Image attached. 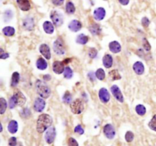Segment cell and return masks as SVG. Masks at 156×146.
Masks as SVG:
<instances>
[{"instance_id": "6da1fadb", "label": "cell", "mask_w": 156, "mask_h": 146, "mask_svg": "<svg viewBox=\"0 0 156 146\" xmlns=\"http://www.w3.org/2000/svg\"><path fill=\"white\" fill-rule=\"evenodd\" d=\"M53 123V119L50 115L46 114L39 116L37 121V131L39 133L46 132L47 129L51 126Z\"/></svg>"}, {"instance_id": "7a4b0ae2", "label": "cell", "mask_w": 156, "mask_h": 146, "mask_svg": "<svg viewBox=\"0 0 156 146\" xmlns=\"http://www.w3.org/2000/svg\"><path fill=\"white\" fill-rule=\"evenodd\" d=\"M26 103V97L20 91H18L15 92L12 97L9 99V108L12 109L16 106H23Z\"/></svg>"}, {"instance_id": "3957f363", "label": "cell", "mask_w": 156, "mask_h": 146, "mask_svg": "<svg viewBox=\"0 0 156 146\" xmlns=\"http://www.w3.org/2000/svg\"><path fill=\"white\" fill-rule=\"evenodd\" d=\"M35 87L37 93L42 98L46 99L50 97L51 94V90L44 82L37 79L35 82Z\"/></svg>"}, {"instance_id": "277c9868", "label": "cell", "mask_w": 156, "mask_h": 146, "mask_svg": "<svg viewBox=\"0 0 156 146\" xmlns=\"http://www.w3.org/2000/svg\"><path fill=\"white\" fill-rule=\"evenodd\" d=\"M53 49L54 53H56L57 55H63L66 53V46L61 37H59L54 41L53 44Z\"/></svg>"}, {"instance_id": "5b68a950", "label": "cell", "mask_w": 156, "mask_h": 146, "mask_svg": "<svg viewBox=\"0 0 156 146\" xmlns=\"http://www.w3.org/2000/svg\"><path fill=\"white\" fill-rule=\"evenodd\" d=\"M71 110L75 114H80L84 110V104L81 99H75L70 105Z\"/></svg>"}, {"instance_id": "8992f818", "label": "cell", "mask_w": 156, "mask_h": 146, "mask_svg": "<svg viewBox=\"0 0 156 146\" xmlns=\"http://www.w3.org/2000/svg\"><path fill=\"white\" fill-rule=\"evenodd\" d=\"M56 135H57V132H56V129L54 126H50L47 129L45 132L44 138L45 141H47V144H52L54 141H55Z\"/></svg>"}, {"instance_id": "52a82bcc", "label": "cell", "mask_w": 156, "mask_h": 146, "mask_svg": "<svg viewBox=\"0 0 156 146\" xmlns=\"http://www.w3.org/2000/svg\"><path fill=\"white\" fill-rule=\"evenodd\" d=\"M50 19L55 26L60 27L63 24V15L58 11H53L50 14Z\"/></svg>"}, {"instance_id": "ba28073f", "label": "cell", "mask_w": 156, "mask_h": 146, "mask_svg": "<svg viewBox=\"0 0 156 146\" xmlns=\"http://www.w3.org/2000/svg\"><path fill=\"white\" fill-rule=\"evenodd\" d=\"M103 133L108 139H113L116 135V132L111 124H106L103 128Z\"/></svg>"}, {"instance_id": "9c48e42d", "label": "cell", "mask_w": 156, "mask_h": 146, "mask_svg": "<svg viewBox=\"0 0 156 146\" xmlns=\"http://www.w3.org/2000/svg\"><path fill=\"white\" fill-rule=\"evenodd\" d=\"M46 103L42 97H37L34 102V110L37 112H42L44 110Z\"/></svg>"}, {"instance_id": "30bf717a", "label": "cell", "mask_w": 156, "mask_h": 146, "mask_svg": "<svg viewBox=\"0 0 156 146\" xmlns=\"http://www.w3.org/2000/svg\"><path fill=\"white\" fill-rule=\"evenodd\" d=\"M110 91H111L112 94L113 95V97L116 99L119 102L123 103V96L122 92H121L120 89L119 88V87L117 85H113L110 88Z\"/></svg>"}, {"instance_id": "8fae6325", "label": "cell", "mask_w": 156, "mask_h": 146, "mask_svg": "<svg viewBox=\"0 0 156 146\" xmlns=\"http://www.w3.org/2000/svg\"><path fill=\"white\" fill-rule=\"evenodd\" d=\"M39 50L40 53H41V55L47 59H50L51 58V53H50V49L49 46L47 45L46 43H43L40 46L39 48Z\"/></svg>"}, {"instance_id": "7c38bea8", "label": "cell", "mask_w": 156, "mask_h": 146, "mask_svg": "<svg viewBox=\"0 0 156 146\" xmlns=\"http://www.w3.org/2000/svg\"><path fill=\"white\" fill-rule=\"evenodd\" d=\"M99 98L102 103H107L110 99V93L106 88H102L99 91Z\"/></svg>"}, {"instance_id": "4fadbf2b", "label": "cell", "mask_w": 156, "mask_h": 146, "mask_svg": "<svg viewBox=\"0 0 156 146\" xmlns=\"http://www.w3.org/2000/svg\"><path fill=\"white\" fill-rule=\"evenodd\" d=\"M53 70L57 74H61L65 71L64 63L60 61H55L53 63Z\"/></svg>"}, {"instance_id": "5bb4252c", "label": "cell", "mask_w": 156, "mask_h": 146, "mask_svg": "<svg viewBox=\"0 0 156 146\" xmlns=\"http://www.w3.org/2000/svg\"><path fill=\"white\" fill-rule=\"evenodd\" d=\"M106 15V11L104 8L100 7L96 8L94 12V18L97 21H101L104 19Z\"/></svg>"}, {"instance_id": "9a60e30c", "label": "cell", "mask_w": 156, "mask_h": 146, "mask_svg": "<svg viewBox=\"0 0 156 146\" xmlns=\"http://www.w3.org/2000/svg\"><path fill=\"white\" fill-rule=\"evenodd\" d=\"M23 27L28 31H32L34 28V22L33 18L27 17L23 20Z\"/></svg>"}, {"instance_id": "2e32d148", "label": "cell", "mask_w": 156, "mask_h": 146, "mask_svg": "<svg viewBox=\"0 0 156 146\" xmlns=\"http://www.w3.org/2000/svg\"><path fill=\"white\" fill-rule=\"evenodd\" d=\"M19 8L22 11L27 12L31 8V3L29 0H16Z\"/></svg>"}, {"instance_id": "e0dca14e", "label": "cell", "mask_w": 156, "mask_h": 146, "mask_svg": "<svg viewBox=\"0 0 156 146\" xmlns=\"http://www.w3.org/2000/svg\"><path fill=\"white\" fill-rule=\"evenodd\" d=\"M133 70L136 72V75H139L141 76L144 73V71H145V67H144V65L142 62H136L133 65Z\"/></svg>"}, {"instance_id": "ac0fdd59", "label": "cell", "mask_w": 156, "mask_h": 146, "mask_svg": "<svg viewBox=\"0 0 156 146\" xmlns=\"http://www.w3.org/2000/svg\"><path fill=\"white\" fill-rule=\"evenodd\" d=\"M69 28L73 32H78L81 28V24L78 20H72L69 24Z\"/></svg>"}, {"instance_id": "d6986e66", "label": "cell", "mask_w": 156, "mask_h": 146, "mask_svg": "<svg viewBox=\"0 0 156 146\" xmlns=\"http://www.w3.org/2000/svg\"><path fill=\"white\" fill-rule=\"evenodd\" d=\"M109 49L113 53H118L121 51V45L117 41H112L109 43Z\"/></svg>"}, {"instance_id": "ffe728a7", "label": "cell", "mask_w": 156, "mask_h": 146, "mask_svg": "<svg viewBox=\"0 0 156 146\" xmlns=\"http://www.w3.org/2000/svg\"><path fill=\"white\" fill-rule=\"evenodd\" d=\"M19 129V124L16 120H11L8 125V131L11 134H15Z\"/></svg>"}, {"instance_id": "44dd1931", "label": "cell", "mask_w": 156, "mask_h": 146, "mask_svg": "<svg viewBox=\"0 0 156 146\" xmlns=\"http://www.w3.org/2000/svg\"><path fill=\"white\" fill-rule=\"evenodd\" d=\"M103 65L104 66V67L110 68L113 65V58H112V56H110V54H106L104 57H103Z\"/></svg>"}, {"instance_id": "7402d4cb", "label": "cell", "mask_w": 156, "mask_h": 146, "mask_svg": "<svg viewBox=\"0 0 156 146\" xmlns=\"http://www.w3.org/2000/svg\"><path fill=\"white\" fill-rule=\"evenodd\" d=\"M43 30L48 34H52L54 31V26L50 22H45L43 25Z\"/></svg>"}, {"instance_id": "603a6c76", "label": "cell", "mask_w": 156, "mask_h": 146, "mask_svg": "<svg viewBox=\"0 0 156 146\" xmlns=\"http://www.w3.org/2000/svg\"><path fill=\"white\" fill-rule=\"evenodd\" d=\"M89 31L93 35H99L101 32V28L99 25L98 24H92L89 27Z\"/></svg>"}, {"instance_id": "cb8c5ba5", "label": "cell", "mask_w": 156, "mask_h": 146, "mask_svg": "<svg viewBox=\"0 0 156 146\" xmlns=\"http://www.w3.org/2000/svg\"><path fill=\"white\" fill-rule=\"evenodd\" d=\"M37 69L40 70H45L47 68V63L43 58H39L36 63Z\"/></svg>"}, {"instance_id": "d4e9b609", "label": "cell", "mask_w": 156, "mask_h": 146, "mask_svg": "<svg viewBox=\"0 0 156 146\" xmlns=\"http://www.w3.org/2000/svg\"><path fill=\"white\" fill-rule=\"evenodd\" d=\"M19 80H20V75L19 72H15L12 76L11 79V86L12 87H16L19 84Z\"/></svg>"}, {"instance_id": "484cf974", "label": "cell", "mask_w": 156, "mask_h": 146, "mask_svg": "<svg viewBox=\"0 0 156 146\" xmlns=\"http://www.w3.org/2000/svg\"><path fill=\"white\" fill-rule=\"evenodd\" d=\"M88 37L83 34H79L76 38V43L78 44L85 45L88 43Z\"/></svg>"}, {"instance_id": "4316f807", "label": "cell", "mask_w": 156, "mask_h": 146, "mask_svg": "<svg viewBox=\"0 0 156 146\" xmlns=\"http://www.w3.org/2000/svg\"><path fill=\"white\" fill-rule=\"evenodd\" d=\"M2 32L7 37H12L16 33V30L12 27H5V28L2 29Z\"/></svg>"}, {"instance_id": "83f0119b", "label": "cell", "mask_w": 156, "mask_h": 146, "mask_svg": "<svg viewBox=\"0 0 156 146\" xmlns=\"http://www.w3.org/2000/svg\"><path fill=\"white\" fill-rule=\"evenodd\" d=\"M109 76L111 78V79L113 81H116V80H120L121 79V76L120 75L119 72L116 69H113V70L110 71L109 72Z\"/></svg>"}, {"instance_id": "f1b7e54d", "label": "cell", "mask_w": 156, "mask_h": 146, "mask_svg": "<svg viewBox=\"0 0 156 146\" xmlns=\"http://www.w3.org/2000/svg\"><path fill=\"white\" fill-rule=\"evenodd\" d=\"M66 11L68 14L72 15L75 12V7L72 2H67L66 5Z\"/></svg>"}, {"instance_id": "f546056e", "label": "cell", "mask_w": 156, "mask_h": 146, "mask_svg": "<svg viewBox=\"0 0 156 146\" xmlns=\"http://www.w3.org/2000/svg\"><path fill=\"white\" fill-rule=\"evenodd\" d=\"M95 77L101 81L104 80L105 79V72L104 71V69H101V68L98 69L95 72Z\"/></svg>"}, {"instance_id": "4dcf8cb0", "label": "cell", "mask_w": 156, "mask_h": 146, "mask_svg": "<svg viewBox=\"0 0 156 146\" xmlns=\"http://www.w3.org/2000/svg\"><path fill=\"white\" fill-rule=\"evenodd\" d=\"M136 112L137 113L138 115L144 116L146 113V109L142 104H138L136 107Z\"/></svg>"}, {"instance_id": "1f68e13d", "label": "cell", "mask_w": 156, "mask_h": 146, "mask_svg": "<svg viewBox=\"0 0 156 146\" xmlns=\"http://www.w3.org/2000/svg\"><path fill=\"white\" fill-rule=\"evenodd\" d=\"M0 104H1V110H0V114H3L5 112L7 108V102L4 98H0Z\"/></svg>"}, {"instance_id": "d6a6232c", "label": "cell", "mask_w": 156, "mask_h": 146, "mask_svg": "<svg viewBox=\"0 0 156 146\" xmlns=\"http://www.w3.org/2000/svg\"><path fill=\"white\" fill-rule=\"evenodd\" d=\"M72 75H73V72H72V69L70 67H66L65 68L64 71V77L66 79H69L72 77Z\"/></svg>"}, {"instance_id": "836d02e7", "label": "cell", "mask_w": 156, "mask_h": 146, "mask_svg": "<svg viewBox=\"0 0 156 146\" xmlns=\"http://www.w3.org/2000/svg\"><path fill=\"white\" fill-rule=\"evenodd\" d=\"M13 18V12L11 10L8 9L4 13V20L5 22H9Z\"/></svg>"}, {"instance_id": "e575fe53", "label": "cell", "mask_w": 156, "mask_h": 146, "mask_svg": "<svg viewBox=\"0 0 156 146\" xmlns=\"http://www.w3.org/2000/svg\"><path fill=\"white\" fill-rule=\"evenodd\" d=\"M148 126H149V128L151 130L155 131L156 132V114L153 116L151 120H150L149 123H148Z\"/></svg>"}, {"instance_id": "d590c367", "label": "cell", "mask_w": 156, "mask_h": 146, "mask_svg": "<svg viewBox=\"0 0 156 146\" xmlns=\"http://www.w3.org/2000/svg\"><path fill=\"white\" fill-rule=\"evenodd\" d=\"M63 100L64 101L65 104H70L72 101V95L69 91H66L65 94L63 95Z\"/></svg>"}, {"instance_id": "8d00e7d4", "label": "cell", "mask_w": 156, "mask_h": 146, "mask_svg": "<svg viewBox=\"0 0 156 146\" xmlns=\"http://www.w3.org/2000/svg\"><path fill=\"white\" fill-rule=\"evenodd\" d=\"M125 139L127 142H131L134 139V134L131 131H128L125 135Z\"/></svg>"}, {"instance_id": "74e56055", "label": "cell", "mask_w": 156, "mask_h": 146, "mask_svg": "<svg viewBox=\"0 0 156 146\" xmlns=\"http://www.w3.org/2000/svg\"><path fill=\"white\" fill-rule=\"evenodd\" d=\"M98 55V51L95 48H91L88 51V56L90 58L95 59Z\"/></svg>"}, {"instance_id": "f35d334b", "label": "cell", "mask_w": 156, "mask_h": 146, "mask_svg": "<svg viewBox=\"0 0 156 146\" xmlns=\"http://www.w3.org/2000/svg\"><path fill=\"white\" fill-rule=\"evenodd\" d=\"M67 144L68 146H78V141H77L75 138H72V137H70V138L68 139Z\"/></svg>"}, {"instance_id": "ab89813d", "label": "cell", "mask_w": 156, "mask_h": 146, "mask_svg": "<svg viewBox=\"0 0 156 146\" xmlns=\"http://www.w3.org/2000/svg\"><path fill=\"white\" fill-rule=\"evenodd\" d=\"M142 44H143V48L145 51H150L151 49V45L148 43V40H146V38H144L142 40Z\"/></svg>"}, {"instance_id": "60d3db41", "label": "cell", "mask_w": 156, "mask_h": 146, "mask_svg": "<svg viewBox=\"0 0 156 146\" xmlns=\"http://www.w3.org/2000/svg\"><path fill=\"white\" fill-rule=\"evenodd\" d=\"M74 132H75V133L79 134V135H83L85 132V130L81 125H78V126H75V129H74Z\"/></svg>"}, {"instance_id": "b9f144b4", "label": "cell", "mask_w": 156, "mask_h": 146, "mask_svg": "<svg viewBox=\"0 0 156 146\" xmlns=\"http://www.w3.org/2000/svg\"><path fill=\"white\" fill-rule=\"evenodd\" d=\"M9 146H16L17 145V138L16 137L12 136L9 140Z\"/></svg>"}, {"instance_id": "7bdbcfd3", "label": "cell", "mask_w": 156, "mask_h": 146, "mask_svg": "<svg viewBox=\"0 0 156 146\" xmlns=\"http://www.w3.org/2000/svg\"><path fill=\"white\" fill-rule=\"evenodd\" d=\"M149 24H150V22H149V20H148V18L144 17L143 19H142V26H144L145 28L148 27Z\"/></svg>"}, {"instance_id": "ee69618b", "label": "cell", "mask_w": 156, "mask_h": 146, "mask_svg": "<svg viewBox=\"0 0 156 146\" xmlns=\"http://www.w3.org/2000/svg\"><path fill=\"white\" fill-rule=\"evenodd\" d=\"M52 2L54 5H57V6H60L62 5L64 2V0H52Z\"/></svg>"}, {"instance_id": "f6af8a7d", "label": "cell", "mask_w": 156, "mask_h": 146, "mask_svg": "<svg viewBox=\"0 0 156 146\" xmlns=\"http://www.w3.org/2000/svg\"><path fill=\"white\" fill-rule=\"evenodd\" d=\"M1 52H2V54H1V59H7L9 57V53H3V52H2V49H1Z\"/></svg>"}, {"instance_id": "bcb514c9", "label": "cell", "mask_w": 156, "mask_h": 146, "mask_svg": "<svg viewBox=\"0 0 156 146\" xmlns=\"http://www.w3.org/2000/svg\"><path fill=\"white\" fill-rule=\"evenodd\" d=\"M120 2V3L123 5H128L129 2H130V0H118Z\"/></svg>"}, {"instance_id": "7dc6e473", "label": "cell", "mask_w": 156, "mask_h": 146, "mask_svg": "<svg viewBox=\"0 0 156 146\" xmlns=\"http://www.w3.org/2000/svg\"><path fill=\"white\" fill-rule=\"evenodd\" d=\"M88 76V77H89V79H90V80H92V81L95 80V77H94L93 72H89Z\"/></svg>"}, {"instance_id": "c3c4849f", "label": "cell", "mask_w": 156, "mask_h": 146, "mask_svg": "<svg viewBox=\"0 0 156 146\" xmlns=\"http://www.w3.org/2000/svg\"><path fill=\"white\" fill-rule=\"evenodd\" d=\"M43 79H44L45 81H49L50 79H51L50 76H49V75H46V76H43Z\"/></svg>"}, {"instance_id": "681fc988", "label": "cell", "mask_w": 156, "mask_h": 146, "mask_svg": "<svg viewBox=\"0 0 156 146\" xmlns=\"http://www.w3.org/2000/svg\"><path fill=\"white\" fill-rule=\"evenodd\" d=\"M71 61L70 59H65L64 61H63V63H66V64H67V63H69V62Z\"/></svg>"}]
</instances>
